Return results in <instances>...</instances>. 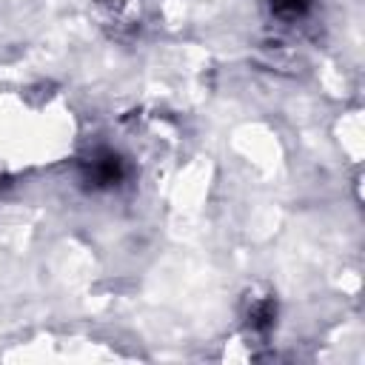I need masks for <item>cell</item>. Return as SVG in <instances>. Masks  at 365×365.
<instances>
[{
  "instance_id": "cell-1",
  "label": "cell",
  "mask_w": 365,
  "mask_h": 365,
  "mask_svg": "<svg viewBox=\"0 0 365 365\" xmlns=\"http://www.w3.org/2000/svg\"><path fill=\"white\" fill-rule=\"evenodd\" d=\"M120 177H123V163L117 154L103 151V154H94V160L88 163V180L94 185H114L120 182Z\"/></svg>"
},
{
  "instance_id": "cell-2",
  "label": "cell",
  "mask_w": 365,
  "mask_h": 365,
  "mask_svg": "<svg viewBox=\"0 0 365 365\" xmlns=\"http://www.w3.org/2000/svg\"><path fill=\"white\" fill-rule=\"evenodd\" d=\"M308 6V0H274V9L285 17H294V14H302Z\"/></svg>"
}]
</instances>
